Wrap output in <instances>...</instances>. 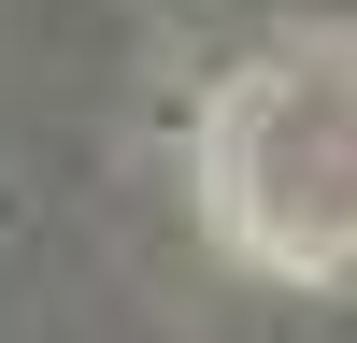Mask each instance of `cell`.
<instances>
[{
	"instance_id": "1",
	"label": "cell",
	"mask_w": 357,
	"mask_h": 343,
	"mask_svg": "<svg viewBox=\"0 0 357 343\" xmlns=\"http://www.w3.org/2000/svg\"><path fill=\"white\" fill-rule=\"evenodd\" d=\"M200 200L286 286H357V29H286L200 114Z\"/></svg>"
}]
</instances>
